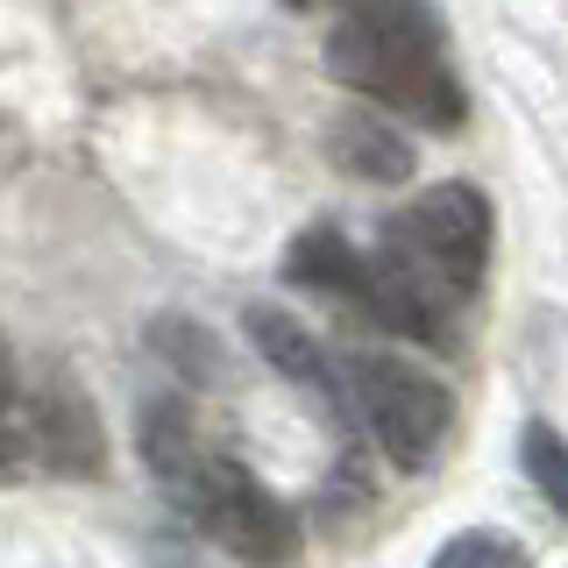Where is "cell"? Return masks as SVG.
Wrapping results in <instances>:
<instances>
[{
  "label": "cell",
  "mask_w": 568,
  "mask_h": 568,
  "mask_svg": "<svg viewBox=\"0 0 568 568\" xmlns=\"http://www.w3.org/2000/svg\"><path fill=\"white\" fill-rule=\"evenodd\" d=\"M242 327H248V342H256V355L277 369L284 384H298L313 405H327L334 419L355 413V398H348V377L334 369V355L320 348V334L306 327V320H292L284 306H248L242 313Z\"/></svg>",
  "instance_id": "obj_7"
},
{
  "label": "cell",
  "mask_w": 568,
  "mask_h": 568,
  "mask_svg": "<svg viewBox=\"0 0 568 568\" xmlns=\"http://www.w3.org/2000/svg\"><path fill=\"white\" fill-rule=\"evenodd\" d=\"M363 263L369 256H355V242L342 227H306V235H292V248H284V277L306 284V292H327V298H355Z\"/></svg>",
  "instance_id": "obj_10"
},
{
  "label": "cell",
  "mask_w": 568,
  "mask_h": 568,
  "mask_svg": "<svg viewBox=\"0 0 568 568\" xmlns=\"http://www.w3.org/2000/svg\"><path fill=\"white\" fill-rule=\"evenodd\" d=\"M327 156L334 171L363 178V185H405L419 164L413 135L398 129V121H384L377 106H342V114L327 121Z\"/></svg>",
  "instance_id": "obj_8"
},
{
  "label": "cell",
  "mask_w": 568,
  "mask_h": 568,
  "mask_svg": "<svg viewBox=\"0 0 568 568\" xmlns=\"http://www.w3.org/2000/svg\"><path fill=\"white\" fill-rule=\"evenodd\" d=\"M320 64H327L334 85L363 93L369 106L413 121V129L455 135L469 121V93H462L426 0H348Z\"/></svg>",
  "instance_id": "obj_1"
},
{
  "label": "cell",
  "mask_w": 568,
  "mask_h": 568,
  "mask_svg": "<svg viewBox=\"0 0 568 568\" xmlns=\"http://www.w3.org/2000/svg\"><path fill=\"white\" fill-rule=\"evenodd\" d=\"M178 505L192 511V526L213 547H227V561H242V568H292L298 561V519L235 455H206L192 469V484L178 490Z\"/></svg>",
  "instance_id": "obj_3"
},
{
  "label": "cell",
  "mask_w": 568,
  "mask_h": 568,
  "mask_svg": "<svg viewBox=\"0 0 568 568\" xmlns=\"http://www.w3.org/2000/svg\"><path fill=\"white\" fill-rule=\"evenodd\" d=\"M150 348L164 355L171 377H185V384H213V369H221V363H213V342H206V334L192 327V320H171V313L150 327Z\"/></svg>",
  "instance_id": "obj_13"
},
{
  "label": "cell",
  "mask_w": 568,
  "mask_h": 568,
  "mask_svg": "<svg viewBox=\"0 0 568 568\" xmlns=\"http://www.w3.org/2000/svg\"><path fill=\"white\" fill-rule=\"evenodd\" d=\"M434 568H532V555L497 526H469V532H448V540H440Z\"/></svg>",
  "instance_id": "obj_12"
},
{
  "label": "cell",
  "mask_w": 568,
  "mask_h": 568,
  "mask_svg": "<svg viewBox=\"0 0 568 568\" xmlns=\"http://www.w3.org/2000/svg\"><path fill=\"white\" fill-rule=\"evenodd\" d=\"M29 455L43 462L50 476H79V484H93L106 469L100 405L85 398V384L71 377V369H50V377L29 390Z\"/></svg>",
  "instance_id": "obj_6"
},
{
  "label": "cell",
  "mask_w": 568,
  "mask_h": 568,
  "mask_svg": "<svg viewBox=\"0 0 568 568\" xmlns=\"http://www.w3.org/2000/svg\"><path fill=\"white\" fill-rule=\"evenodd\" d=\"M405 263H419L434 284H448L455 298H469L490 271V248H497V213L484 200V185L469 178H448V185H426L398 221H384V235Z\"/></svg>",
  "instance_id": "obj_4"
},
{
  "label": "cell",
  "mask_w": 568,
  "mask_h": 568,
  "mask_svg": "<svg viewBox=\"0 0 568 568\" xmlns=\"http://www.w3.org/2000/svg\"><path fill=\"white\" fill-rule=\"evenodd\" d=\"M135 448H142V469H150L171 497L185 490L192 469L213 455L206 440H200V419H192V405L178 398V390H150V398H142V413H135Z\"/></svg>",
  "instance_id": "obj_9"
},
{
  "label": "cell",
  "mask_w": 568,
  "mask_h": 568,
  "mask_svg": "<svg viewBox=\"0 0 568 568\" xmlns=\"http://www.w3.org/2000/svg\"><path fill=\"white\" fill-rule=\"evenodd\" d=\"M22 455H29V390L14 369V348L0 342V476L22 469Z\"/></svg>",
  "instance_id": "obj_14"
},
{
  "label": "cell",
  "mask_w": 568,
  "mask_h": 568,
  "mask_svg": "<svg viewBox=\"0 0 568 568\" xmlns=\"http://www.w3.org/2000/svg\"><path fill=\"white\" fill-rule=\"evenodd\" d=\"M348 306L363 320H377V327H390L398 342H419V348H440V355L462 342V334H455V306H462V298L448 292V284H434L419 263H405L390 242L369 248L363 284H355Z\"/></svg>",
  "instance_id": "obj_5"
},
{
  "label": "cell",
  "mask_w": 568,
  "mask_h": 568,
  "mask_svg": "<svg viewBox=\"0 0 568 568\" xmlns=\"http://www.w3.org/2000/svg\"><path fill=\"white\" fill-rule=\"evenodd\" d=\"M284 8H320V0H284Z\"/></svg>",
  "instance_id": "obj_15"
},
{
  "label": "cell",
  "mask_w": 568,
  "mask_h": 568,
  "mask_svg": "<svg viewBox=\"0 0 568 568\" xmlns=\"http://www.w3.org/2000/svg\"><path fill=\"white\" fill-rule=\"evenodd\" d=\"M342 377H348L355 419H363V434L377 440V455L390 469H405V476L434 469L455 434V390L434 369L405 363V355H369V348L348 355Z\"/></svg>",
  "instance_id": "obj_2"
},
{
  "label": "cell",
  "mask_w": 568,
  "mask_h": 568,
  "mask_svg": "<svg viewBox=\"0 0 568 568\" xmlns=\"http://www.w3.org/2000/svg\"><path fill=\"white\" fill-rule=\"evenodd\" d=\"M519 469H526V484L547 497V511L568 519V434L561 426H547V419L519 426Z\"/></svg>",
  "instance_id": "obj_11"
}]
</instances>
